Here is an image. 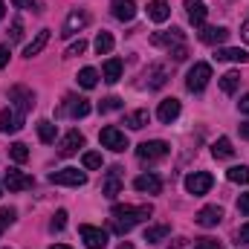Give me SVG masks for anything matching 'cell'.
Masks as SVG:
<instances>
[{"mask_svg": "<svg viewBox=\"0 0 249 249\" xmlns=\"http://www.w3.org/2000/svg\"><path fill=\"white\" fill-rule=\"evenodd\" d=\"M113 217H110V229L113 232H119V235H127L136 223H142V220H148L151 214H154V209H151V203H145V206H113V212H110Z\"/></svg>", "mask_w": 249, "mask_h": 249, "instance_id": "obj_1", "label": "cell"}, {"mask_svg": "<svg viewBox=\"0 0 249 249\" xmlns=\"http://www.w3.org/2000/svg\"><path fill=\"white\" fill-rule=\"evenodd\" d=\"M9 102H15V110H18L20 116H26V113L35 107V93H32L29 87H23V84H15V87L9 90Z\"/></svg>", "mask_w": 249, "mask_h": 249, "instance_id": "obj_2", "label": "cell"}, {"mask_svg": "<svg viewBox=\"0 0 249 249\" xmlns=\"http://www.w3.org/2000/svg\"><path fill=\"white\" fill-rule=\"evenodd\" d=\"M136 157H139L142 162H157V160H165V157H168V142H162V139L142 142V145L136 148Z\"/></svg>", "mask_w": 249, "mask_h": 249, "instance_id": "obj_3", "label": "cell"}, {"mask_svg": "<svg viewBox=\"0 0 249 249\" xmlns=\"http://www.w3.org/2000/svg\"><path fill=\"white\" fill-rule=\"evenodd\" d=\"M50 183L53 186H87V174L84 171H78V168H61V171H53L50 174Z\"/></svg>", "mask_w": 249, "mask_h": 249, "instance_id": "obj_4", "label": "cell"}, {"mask_svg": "<svg viewBox=\"0 0 249 249\" xmlns=\"http://www.w3.org/2000/svg\"><path fill=\"white\" fill-rule=\"evenodd\" d=\"M209 78H212V67L209 64H194L191 70H188V75H186V87L191 90V93H200L206 84H209Z\"/></svg>", "mask_w": 249, "mask_h": 249, "instance_id": "obj_5", "label": "cell"}, {"mask_svg": "<svg viewBox=\"0 0 249 249\" xmlns=\"http://www.w3.org/2000/svg\"><path fill=\"white\" fill-rule=\"evenodd\" d=\"M78 235H81V241H84V247L87 249H105L107 247V232L99 229V226L81 223V226H78Z\"/></svg>", "mask_w": 249, "mask_h": 249, "instance_id": "obj_6", "label": "cell"}, {"mask_svg": "<svg viewBox=\"0 0 249 249\" xmlns=\"http://www.w3.org/2000/svg\"><path fill=\"white\" fill-rule=\"evenodd\" d=\"M99 142L105 145V148H110V151H116V154H122L124 148H130L127 145V136H124V130L119 127H102V133H99Z\"/></svg>", "mask_w": 249, "mask_h": 249, "instance_id": "obj_7", "label": "cell"}, {"mask_svg": "<svg viewBox=\"0 0 249 249\" xmlns=\"http://www.w3.org/2000/svg\"><path fill=\"white\" fill-rule=\"evenodd\" d=\"M212 186H214V177H212V174H206V171H194V174H188V177H186V191H188V194H194V197L206 194Z\"/></svg>", "mask_w": 249, "mask_h": 249, "instance_id": "obj_8", "label": "cell"}, {"mask_svg": "<svg viewBox=\"0 0 249 249\" xmlns=\"http://www.w3.org/2000/svg\"><path fill=\"white\" fill-rule=\"evenodd\" d=\"M90 110H93V107H90L87 99H81V96H67V102H64V107L58 113H61V116H72V119H84Z\"/></svg>", "mask_w": 249, "mask_h": 249, "instance_id": "obj_9", "label": "cell"}, {"mask_svg": "<svg viewBox=\"0 0 249 249\" xmlns=\"http://www.w3.org/2000/svg\"><path fill=\"white\" fill-rule=\"evenodd\" d=\"M151 44L154 47H168V50H174V47H180V44H186V35H183V29H168V32H154L151 35Z\"/></svg>", "mask_w": 249, "mask_h": 249, "instance_id": "obj_10", "label": "cell"}, {"mask_svg": "<svg viewBox=\"0 0 249 249\" xmlns=\"http://www.w3.org/2000/svg\"><path fill=\"white\" fill-rule=\"evenodd\" d=\"M87 23H90V15H87V12H70V18L64 20L61 35L64 38H72V35H78Z\"/></svg>", "mask_w": 249, "mask_h": 249, "instance_id": "obj_11", "label": "cell"}, {"mask_svg": "<svg viewBox=\"0 0 249 249\" xmlns=\"http://www.w3.org/2000/svg\"><path fill=\"white\" fill-rule=\"evenodd\" d=\"M119 191H122V168H119V165H113V168L107 171V177L102 180V194L113 200Z\"/></svg>", "mask_w": 249, "mask_h": 249, "instance_id": "obj_12", "label": "cell"}, {"mask_svg": "<svg viewBox=\"0 0 249 249\" xmlns=\"http://www.w3.org/2000/svg\"><path fill=\"white\" fill-rule=\"evenodd\" d=\"M23 119H26V116H20L15 107H6V110L0 113V133H18V130L23 127Z\"/></svg>", "mask_w": 249, "mask_h": 249, "instance_id": "obj_13", "label": "cell"}, {"mask_svg": "<svg viewBox=\"0 0 249 249\" xmlns=\"http://www.w3.org/2000/svg\"><path fill=\"white\" fill-rule=\"evenodd\" d=\"M180 110H183L180 99H162V102H160V110H157V119L162 124H171L180 116Z\"/></svg>", "mask_w": 249, "mask_h": 249, "instance_id": "obj_14", "label": "cell"}, {"mask_svg": "<svg viewBox=\"0 0 249 249\" xmlns=\"http://www.w3.org/2000/svg\"><path fill=\"white\" fill-rule=\"evenodd\" d=\"M194 220H197L203 229H212V226H217V223L223 220V209H220V206H203Z\"/></svg>", "mask_w": 249, "mask_h": 249, "instance_id": "obj_15", "label": "cell"}, {"mask_svg": "<svg viewBox=\"0 0 249 249\" xmlns=\"http://www.w3.org/2000/svg\"><path fill=\"white\" fill-rule=\"evenodd\" d=\"M78 148H84V136L78 130H70L58 142V157H72V154H78Z\"/></svg>", "mask_w": 249, "mask_h": 249, "instance_id": "obj_16", "label": "cell"}, {"mask_svg": "<svg viewBox=\"0 0 249 249\" xmlns=\"http://www.w3.org/2000/svg\"><path fill=\"white\" fill-rule=\"evenodd\" d=\"M226 38H229V29L226 26H203L200 29V41L209 44V47H220Z\"/></svg>", "mask_w": 249, "mask_h": 249, "instance_id": "obj_17", "label": "cell"}, {"mask_svg": "<svg viewBox=\"0 0 249 249\" xmlns=\"http://www.w3.org/2000/svg\"><path fill=\"white\" fill-rule=\"evenodd\" d=\"M35 186V180L29 177V174H23V171H6V188L9 191H26V188Z\"/></svg>", "mask_w": 249, "mask_h": 249, "instance_id": "obj_18", "label": "cell"}, {"mask_svg": "<svg viewBox=\"0 0 249 249\" xmlns=\"http://www.w3.org/2000/svg\"><path fill=\"white\" fill-rule=\"evenodd\" d=\"M133 188L142 191V194H160V191H162V180H160L157 174H139V177L133 180Z\"/></svg>", "mask_w": 249, "mask_h": 249, "instance_id": "obj_19", "label": "cell"}, {"mask_svg": "<svg viewBox=\"0 0 249 249\" xmlns=\"http://www.w3.org/2000/svg\"><path fill=\"white\" fill-rule=\"evenodd\" d=\"M110 15H113L116 20L127 23V20L136 18V3H133V0H116V3L110 6Z\"/></svg>", "mask_w": 249, "mask_h": 249, "instance_id": "obj_20", "label": "cell"}, {"mask_svg": "<svg viewBox=\"0 0 249 249\" xmlns=\"http://www.w3.org/2000/svg\"><path fill=\"white\" fill-rule=\"evenodd\" d=\"M148 18H151L154 23H165V20L171 18L168 0H151V3H148Z\"/></svg>", "mask_w": 249, "mask_h": 249, "instance_id": "obj_21", "label": "cell"}, {"mask_svg": "<svg viewBox=\"0 0 249 249\" xmlns=\"http://www.w3.org/2000/svg\"><path fill=\"white\" fill-rule=\"evenodd\" d=\"M186 9H188V20H191L194 26H203V23H206L209 9H206L203 0H186Z\"/></svg>", "mask_w": 249, "mask_h": 249, "instance_id": "obj_22", "label": "cell"}, {"mask_svg": "<svg viewBox=\"0 0 249 249\" xmlns=\"http://www.w3.org/2000/svg\"><path fill=\"white\" fill-rule=\"evenodd\" d=\"M47 44H50V29H41V32L35 35V41L23 47V55H26V58H35V55H41V50H44Z\"/></svg>", "mask_w": 249, "mask_h": 249, "instance_id": "obj_23", "label": "cell"}, {"mask_svg": "<svg viewBox=\"0 0 249 249\" xmlns=\"http://www.w3.org/2000/svg\"><path fill=\"white\" fill-rule=\"evenodd\" d=\"M165 81H168V70H165L162 64L148 67V87H151V90H160Z\"/></svg>", "mask_w": 249, "mask_h": 249, "instance_id": "obj_24", "label": "cell"}, {"mask_svg": "<svg viewBox=\"0 0 249 249\" xmlns=\"http://www.w3.org/2000/svg\"><path fill=\"white\" fill-rule=\"evenodd\" d=\"M122 58H107L105 61V67H102V72H105V81L107 84H116L119 78H122Z\"/></svg>", "mask_w": 249, "mask_h": 249, "instance_id": "obj_25", "label": "cell"}, {"mask_svg": "<svg viewBox=\"0 0 249 249\" xmlns=\"http://www.w3.org/2000/svg\"><path fill=\"white\" fill-rule=\"evenodd\" d=\"M214 61L247 64V61H249V53H247V50H217V53H214Z\"/></svg>", "mask_w": 249, "mask_h": 249, "instance_id": "obj_26", "label": "cell"}, {"mask_svg": "<svg viewBox=\"0 0 249 249\" xmlns=\"http://www.w3.org/2000/svg\"><path fill=\"white\" fill-rule=\"evenodd\" d=\"M238 84H241V72H238V70H229V72L220 75V90H223L226 96H232V93L238 90Z\"/></svg>", "mask_w": 249, "mask_h": 249, "instance_id": "obj_27", "label": "cell"}, {"mask_svg": "<svg viewBox=\"0 0 249 249\" xmlns=\"http://www.w3.org/2000/svg\"><path fill=\"white\" fill-rule=\"evenodd\" d=\"M148 122H151V113H148V110H133V113L124 116V124H127L130 130H142Z\"/></svg>", "mask_w": 249, "mask_h": 249, "instance_id": "obj_28", "label": "cell"}, {"mask_svg": "<svg viewBox=\"0 0 249 249\" xmlns=\"http://www.w3.org/2000/svg\"><path fill=\"white\" fill-rule=\"evenodd\" d=\"M212 154H214V160H229V157L235 154V148H232L229 136H220V139L212 145Z\"/></svg>", "mask_w": 249, "mask_h": 249, "instance_id": "obj_29", "label": "cell"}, {"mask_svg": "<svg viewBox=\"0 0 249 249\" xmlns=\"http://www.w3.org/2000/svg\"><path fill=\"white\" fill-rule=\"evenodd\" d=\"M226 180L238 183V186H249V165H232L226 171Z\"/></svg>", "mask_w": 249, "mask_h": 249, "instance_id": "obj_30", "label": "cell"}, {"mask_svg": "<svg viewBox=\"0 0 249 249\" xmlns=\"http://www.w3.org/2000/svg\"><path fill=\"white\" fill-rule=\"evenodd\" d=\"M55 133H58V127L50 122V119H41V122H38V139H41V142H47V145L55 142Z\"/></svg>", "mask_w": 249, "mask_h": 249, "instance_id": "obj_31", "label": "cell"}, {"mask_svg": "<svg viewBox=\"0 0 249 249\" xmlns=\"http://www.w3.org/2000/svg\"><path fill=\"white\" fill-rule=\"evenodd\" d=\"M93 47H96L99 55H110V53H113V35H110V32H99V38H96Z\"/></svg>", "mask_w": 249, "mask_h": 249, "instance_id": "obj_32", "label": "cell"}, {"mask_svg": "<svg viewBox=\"0 0 249 249\" xmlns=\"http://www.w3.org/2000/svg\"><path fill=\"white\" fill-rule=\"evenodd\" d=\"M78 84H81L84 90H93V87L99 84V72H96L93 67H84V70L78 72Z\"/></svg>", "mask_w": 249, "mask_h": 249, "instance_id": "obj_33", "label": "cell"}, {"mask_svg": "<svg viewBox=\"0 0 249 249\" xmlns=\"http://www.w3.org/2000/svg\"><path fill=\"white\" fill-rule=\"evenodd\" d=\"M168 232H171V229H168L165 223H160V226H148V229H145V241H148V244H160L162 238H168Z\"/></svg>", "mask_w": 249, "mask_h": 249, "instance_id": "obj_34", "label": "cell"}, {"mask_svg": "<svg viewBox=\"0 0 249 249\" xmlns=\"http://www.w3.org/2000/svg\"><path fill=\"white\" fill-rule=\"evenodd\" d=\"M122 107H124V102L119 96H107L105 102H99V110L102 113H113V110H122Z\"/></svg>", "mask_w": 249, "mask_h": 249, "instance_id": "obj_35", "label": "cell"}, {"mask_svg": "<svg viewBox=\"0 0 249 249\" xmlns=\"http://www.w3.org/2000/svg\"><path fill=\"white\" fill-rule=\"evenodd\" d=\"M9 154H12L15 162H26V160H29V148H26L23 142H15V145L9 148Z\"/></svg>", "mask_w": 249, "mask_h": 249, "instance_id": "obj_36", "label": "cell"}, {"mask_svg": "<svg viewBox=\"0 0 249 249\" xmlns=\"http://www.w3.org/2000/svg\"><path fill=\"white\" fill-rule=\"evenodd\" d=\"M81 165H84L87 171H93V168H102V154H96V151H87V154L81 157Z\"/></svg>", "mask_w": 249, "mask_h": 249, "instance_id": "obj_37", "label": "cell"}, {"mask_svg": "<svg viewBox=\"0 0 249 249\" xmlns=\"http://www.w3.org/2000/svg\"><path fill=\"white\" fill-rule=\"evenodd\" d=\"M15 223V209H0V235Z\"/></svg>", "mask_w": 249, "mask_h": 249, "instance_id": "obj_38", "label": "cell"}, {"mask_svg": "<svg viewBox=\"0 0 249 249\" xmlns=\"http://www.w3.org/2000/svg\"><path fill=\"white\" fill-rule=\"evenodd\" d=\"M64 226H67V212L58 209V212H55V217L50 220V229H53V232H61Z\"/></svg>", "mask_w": 249, "mask_h": 249, "instance_id": "obj_39", "label": "cell"}, {"mask_svg": "<svg viewBox=\"0 0 249 249\" xmlns=\"http://www.w3.org/2000/svg\"><path fill=\"white\" fill-rule=\"evenodd\" d=\"M84 50H87V41H81V38H78L75 44H70V47H67V58H75V55H81Z\"/></svg>", "mask_w": 249, "mask_h": 249, "instance_id": "obj_40", "label": "cell"}, {"mask_svg": "<svg viewBox=\"0 0 249 249\" xmlns=\"http://www.w3.org/2000/svg\"><path fill=\"white\" fill-rule=\"evenodd\" d=\"M194 249H220V241H214V238H203V241H197Z\"/></svg>", "mask_w": 249, "mask_h": 249, "instance_id": "obj_41", "label": "cell"}, {"mask_svg": "<svg viewBox=\"0 0 249 249\" xmlns=\"http://www.w3.org/2000/svg\"><path fill=\"white\" fill-rule=\"evenodd\" d=\"M12 3H15L18 9H32V12H38V9H41V3H38V0H12Z\"/></svg>", "mask_w": 249, "mask_h": 249, "instance_id": "obj_42", "label": "cell"}, {"mask_svg": "<svg viewBox=\"0 0 249 249\" xmlns=\"http://www.w3.org/2000/svg\"><path fill=\"white\" fill-rule=\"evenodd\" d=\"M168 53H171V58H174V61H186V55H188L186 44H180V47H174V50H168Z\"/></svg>", "mask_w": 249, "mask_h": 249, "instance_id": "obj_43", "label": "cell"}, {"mask_svg": "<svg viewBox=\"0 0 249 249\" xmlns=\"http://www.w3.org/2000/svg\"><path fill=\"white\" fill-rule=\"evenodd\" d=\"M23 38V23L15 18V23H12V41H20Z\"/></svg>", "mask_w": 249, "mask_h": 249, "instance_id": "obj_44", "label": "cell"}, {"mask_svg": "<svg viewBox=\"0 0 249 249\" xmlns=\"http://www.w3.org/2000/svg\"><path fill=\"white\" fill-rule=\"evenodd\" d=\"M238 212L249 217V194H241V197H238Z\"/></svg>", "mask_w": 249, "mask_h": 249, "instance_id": "obj_45", "label": "cell"}, {"mask_svg": "<svg viewBox=\"0 0 249 249\" xmlns=\"http://www.w3.org/2000/svg\"><path fill=\"white\" fill-rule=\"evenodd\" d=\"M9 55H12V53H9V47H6V44H0V70L9 64Z\"/></svg>", "mask_w": 249, "mask_h": 249, "instance_id": "obj_46", "label": "cell"}, {"mask_svg": "<svg viewBox=\"0 0 249 249\" xmlns=\"http://www.w3.org/2000/svg\"><path fill=\"white\" fill-rule=\"evenodd\" d=\"M238 107H241V113H249V93L241 99V102H238Z\"/></svg>", "mask_w": 249, "mask_h": 249, "instance_id": "obj_47", "label": "cell"}, {"mask_svg": "<svg viewBox=\"0 0 249 249\" xmlns=\"http://www.w3.org/2000/svg\"><path fill=\"white\" fill-rule=\"evenodd\" d=\"M241 241H244V244H249V223H244V226H241Z\"/></svg>", "mask_w": 249, "mask_h": 249, "instance_id": "obj_48", "label": "cell"}, {"mask_svg": "<svg viewBox=\"0 0 249 249\" xmlns=\"http://www.w3.org/2000/svg\"><path fill=\"white\" fill-rule=\"evenodd\" d=\"M241 38H244V41L249 44V20L244 23V26H241Z\"/></svg>", "mask_w": 249, "mask_h": 249, "instance_id": "obj_49", "label": "cell"}, {"mask_svg": "<svg viewBox=\"0 0 249 249\" xmlns=\"http://www.w3.org/2000/svg\"><path fill=\"white\" fill-rule=\"evenodd\" d=\"M241 136H244V139H249V122H241Z\"/></svg>", "mask_w": 249, "mask_h": 249, "instance_id": "obj_50", "label": "cell"}, {"mask_svg": "<svg viewBox=\"0 0 249 249\" xmlns=\"http://www.w3.org/2000/svg\"><path fill=\"white\" fill-rule=\"evenodd\" d=\"M180 247H186V238H177V241H174V247H171V249H180Z\"/></svg>", "mask_w": 249, "mask_h": 249, "instance_id": "obj_51", "label": "cell"}, {"mask_svg": "<svg viewBox=\"0 0 249 249\" xmlns=\"http://www.w3.org/2000/svg\"><path fill=\"white\" fill-rule=\"evenodd\" d=\"M3 15H6V3L0 0V20H3Z\"/></svg>", "mask_w": 249, "mask_h": 249, "instance_id": "obj_52", "label": "cell"}, {"mask_svg": "<svg viewBox=\"0 0 249 249\" xmlns=\"http://www.w3.org/2000/svg\"><path fill=\"white\" fill-rule=\"evenodd\" d=\"M119 249H136V247H133V244H127V241H124V244H122V247H119Z\"/></svg>", "mask_w": 249, "mask_h": 249, "instance_id": "obj_53", "label": "cell"}, {"mask_svg": "<svg viewBox=\"0 0 249 249\" xmlns=\"http://www.w3.org/2000/svg\"><path fill=\"white\" fill-rule=\"evenodd\" d=\"M50 249H70V247H64V244H53Z\"/></svg>", "mask_w": 249, "mask_h": 249, "instance_id": "obj_54", "label": "cell"}, {"mask_svg": "<svg viewBox=\"0 0 249 249\" xmlns=\"http://www.w3.org/2000/svg\"><path fill=\"white\" fill-rule=\"evenodd\" d=\"M0 197H3V191H0Z\"/></svg>", "mask_w": 249, "mask_h": 249, "instance_id": "obj_55", "label": "cell"}]
</instances>
